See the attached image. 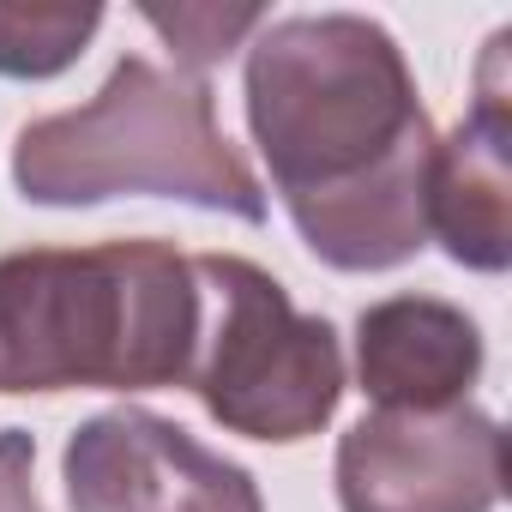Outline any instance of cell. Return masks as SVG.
I'll return each mask as SVG.
<instances>
[{"mask_svg":"<svg viewBox=\"0 0 512 512\" xmlns=\"http://www.w3.org/2000/svg\"><path fill=\"white\" fill-rule=\"evenodd\" d=\"M61 482L73 512H266L247 464L139 404L79 422L61 452Z\"/></svg>","mask_w":512,"mask_h":512,"instance_id":"6","label":"cell"},{"mask_svg":"<svg viewBox=\"0 0 512 512\" xmlns=\"http://www.w3.org/2000/svg\"><path fill=\"white\" fill-rule=\"evenodd\" d=\"M103 7H7L0 0V79H55L97 37Z\"/></svg>","mask_w":512,"mask_h":512,"instance_id":"9","label":"cell"},{"mask_svg":"<svg viewBox=\"0 0 512 512\" xmlns=\"http://www.w3.org/2000/svg\"><path fill=\"white\" fill-rule=\"evenodd\" d=\"M193 344L199 284L169 241L0 253V392H163Z\"/></svg>","mask_w":512,"mask_h":512,"instance_id":"2","label":"cell"},{"mask_svg":"<svg viewBox=\"0 0 512 512\" xmlns=\"http://www.w3.org/2000/svg\"><path fill=\"white\" fill-rule=\"evenodd\" d=\"M13 187L31 205L61 211L121 193H157L241 223H266V187L217 127L211 85L145 55H121L91 103L31 121L13 145Z\"/></svg>","mask_w":512,"mask_h":512,"instance_id":"3","label":"cell"},{"mask_svg":"<svg viewBox=\"0 0 512 512\" xmlns=\"http://www.w3.org/2000/svg\"><path fill=\"white\" fill-rule=\"evenodd\" d=\"M482 380V326L440 296H386L356 314V386L374 410H452Z\"/></svg>","mask_w":512,"mask_h":512,"instance_id":"8","label":"cell"},{"mask_svg":"<svg viewBox=\"0 0 512 512\" xmlns=\"http://www.w3.org/2000/svg\"><path fill=\"white\" fill-rule=\"evenodd\" d=\"M145 25H151L157 37H169L175 61H181L187 73L205 79V67L229 61L247 31L266 25V13H260V7H205V0H193V7H175V13H169V7H145Z\"/></svg>","mask_w":512,"mask_h":512,"instance_id":"10","label":"cell"},{"mask_svg":"<svg viewBox=\"0 0 512 512\" xmlns=\"http://www.w3.org/2000/svg\"><path fill=\"white\" fill-rule=\"evenodd\" d=\"M506 31L488 37L470 115L434 139L428 163V241L464 272L500 278L512 266V91H506Z\"/></svg>","mask_w":512,"mask_h":512,"instance_id":"7","label":"cell"},{"mask_svg":"<svg viewBox=\"0 0 512 512\" xmlns=\"http://www.w3.org/2000/svg\"><path fill=\"white\" fill-rule=\"evenodd\" d=\"M193 284L199 344L187 392L205 416L266 446L314 440L344 398V350L332 320L302 314L290 290L241 253H199Z\"/></svg>","mask_w":512,"mask_h":512,"instance_id":"4","label":"cell"},{"mask_svg":"<svg viewBox=\"0 0 512 512\" xmlns=\"http://www.w3.org/2000/svg\"><path fill=\"white\" fill-rule=\"evenodd\" d=\"M344 512H494L506 488V434L488 410H368L338 440Z\"/></svg>","mask_w":512,"mask_h":512,"instance_id":"5","label":"cell"},{"mask_svg":"<svg viewBox=\"0 0 512 512\" xmlns=\"http://www.w3.org/2000/svg\"><path fill=\"white\" fill-rule=\"evenodd\" d=\"M247 133L332 272H392L428 247L434 121L386 25L296 13L247 43Z\"/></svg>","mask_w":512,"mask_h":512,"instance_id":"1","label":"cell"},{"mask_svg":"<svg viewBox=\"0 0 512 512\" xmlns=\"http://www.w3.org/2000/svg\"><path fill=\"white\" fill-rule=\"evenodd\" d=\"M31 464H37V434L0 428V512H43Z\"/></svg>","mask_w":512,"mask_h":512,"instance_id":"11","label":"cell"}]
</instances>
